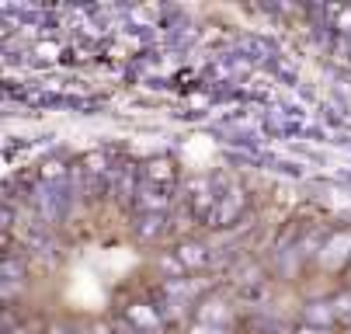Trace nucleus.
<instances>
[{
	"instance_id": "obj_5",
	"label": "nucleus",
	"mask_w": 351,
	"mask_h": 334,
	"mask_svg": "<svg viewBox=\"0 0 351 334\" xmlns=\"http://www.w3.org/2000/svg\"><path fill=\"white\" fill-rule=\"evenodd\" d=\"M125 320H129L132 331H139V334H154V331H160V324H164L160 310L149 307V303H129V307H125Z\"/></svg>"
},
{
	"instance_id": "obj_17",
	"label": "nucleus",
	"mask_w": 351,
	"mask_h": 334,
	"mask_svg": "<svg viewBox=\"0 0 351 334\" xmlns=\"http://www.w3.org/2000/svg\"><path fill=\"white\" fill-rule=\"evenodd\" d=\"M191 334H230V331L219 327V324H202V320H195V324H191Z\"/></svg>"
},
{
	"instance_id": "obj_10",
	"label": "nucleus",
	"mask_w": 351,
	"mask_h": 334,
	"mask_svg": "<svg viewBox=\"0 0 351 334\" xmlns=\"http://www.w3.org/2000/svg\"><path fill=\"white\" fill-rule=\"evenodd\" d=\"M198 320L226 327V324H230V307H226L219 296H206V300H198Z\"/></svg>"
},
{
	"instance_id": "obj_22",
	"label": "nucleus",
	"mask_w": 351,
	"mask_h": 334,
	"mask_svg": "<svg viewBox=\"0 0 351 334\" xmlns=\"http://www.w3.org/2000/svg\"><path fill=\"white\" fill-rule=\"evenodd\" d=\"M334 147H344V150H351V136H337V139H334Z\"/></svg>"
},
{
	"instance_id": "obj_14",
	"label": "nucleus",
	"mask_w": 351,
	"mask_h": 334,
	"mask_svg": "<svg viewBox=\"0 0 351 334\" xmlns=\"http://www.w3.org/2000/svg\"><path fill=\"white\" fill-rule=\"evenodd\" d=\"M271 67H275V73H278V80H282L285 87H295V67H289V63H278V60H275Z\"/></svg>"
},
{
	"instance_id": "obj_9",
	"label": "nucleus",
	"mask_w": 351,
	"mask_h": 334,
	"mask_svg": "<svg viewBox=\"0 0 351 334\" xmlns=\"http://www.w3.org/2000/svg\"><path fill=\"white\" fill-rule=\"evenodd\" d=\"M337 320V307L334 300H313L303 307V324H317V327H330Z\"/></svg>"
},
{
	"instance_id": "obj_11",
	"label": "nucleus",
	"mask_w": 351,
	"mask_h": 334,
	"mask_svg": "<svg viewBox=\"0 0 351 334\" xmlns=\"http://www.w3.org/2000/svg\"><path fill=\"white\" fill-rule=\"evenodd\" d=\"M112 157H108V150H90V154H84V160H80V171H87V174H94V178H108L112 174Z\"/></svg>"
},
{
	"instance_id": "obj_19",
	"label": "nucleus",
	"mask_w": 351,
	"mask_h": 334,
	"mask_svg": "<svg viewBox=\"0 0 351 334\" xmlns=\"http://www.w3.org/2000/svg\"><path fill=\"white\" fill-rule=\"evenodd\" d=\"M292 334H334L330 327H317V324H299Z\"/></svg>"
},
{
	"instance_id": "obj_3",
	"label": "nucleus",
	"mask_w": 351,
	"mask_h": 334,
	"mask_svg": "<svg viewBox=\"0 0 351 334\" xmlns=\"http://www.w3.org/2000/svg\"><path fill=\"white\" fill-rule=\"evenodd\" d=\"M320 261H324V268H330V272H337V268H344V265L351 261V230H337V233L327 237L324 251H320Z\"/></svg>"
},
{
	"instance_id": "obj_8",
	"label": "nucleus",
	"mask_w": 351,
	"mask_h": 334,
	"mask_svg": "<svg viewBox=\"0 0 351 334\" xmlns=\"http://www.w3.org/2000/svg\"><path fill=\"white\" fill-rule=\"evenodd\" d=\"M174 258L184 265V272H195V268H202L209 261V248L198 244V241H181L178 251H174Z\"/></svg>"
},
{
	"instance_id": "obj_1",
	"label": "nucleus",
	"mask_w": 351,
	"mask_h": 334,
	"mask_svg": "<svg viewBox=\"0 0 351 334\" xmlns=\"http://www.w3.org/2000/svg\"><path fill=\"white\" fill-rule=\"evenodd\" d=\"M35 209L45 223H60L70 209V184L66 181H56V184H42L35 188Z\"/></svg>"
},
{
	"instance_id": "obj_16",
	"label": "nucleus",
	"mask_w": 351,
	"mask_h": 334,
	"mask_svg": "<svg viewBox=\"0 0 351 334\" xmlns=\"http://www.w3.org/2000/svg\"><path fill=\"white\" fill-rule=\"evenodd\" d=\"M35 53H38V60H56L60 56V42H38Z\"/></svg>"
},
{
	"instance_id": "obj_4",
	"label": "nucleus",
	"mask_w": 351,
	"mask_h": 334,
	"mask_svg": "<svg viewBox=\"0 0 351 334\" xmlns=\"http://www.w3.org/2000/svg\"><path fill=\"white\" fill-rule=\"evenodd\" d=\"M174 199L167 195L164 184H154V181H143L139 178V188H136V209L139 213H167Z\"/></svg>"
},
{
	"instance_id": "obj_23",
	"label": "nucleus",
	"mask_w": 351,
	"mask_h": 334,
	"mask_svg": "<svg viewBox=\"0 0 351 334\" xmlns=\"http://www.w3.org/2000/svg\"><path fill=\"white\" fill-rule=\"evenodd\" d=\"M49 334H66V327H49Z\"/></svg>"
},
{
	"instance_id": "obj_6",
	"label": "nucleus",
	"mask_w": 351,
	"mask_h": 334,
	"mask_svg": "<svg viewBox=\"0 0 351 334\" xmlns=\"http://www.w3.org/2000/svg\"><path fill=\"white\" fill-rule=\"evenodd\" d=\"M139 178L167 188V184L174 181V160H171V157H164V154H160V157H149V160L139 167Z\"/></svg>"
},
{
	"instance_id": "obj_13",
	"label": "nucleus",
	"mask_w": 351,
	"mask_h": 334,
	"mask_svg": "<svg viewBox=\"0 0 351 334\" xmlns=\"http://www.w3.org/2000/svg\"><path fill=\"white\" fill-rule=\"evenodd\" d=\"M66 178V164L60 160V157H49L42 167H38V181L42 184H56V181H63Z\"/></svg>"
},
{
	"instance_id": "obj_7",
	"label": "nucleus",
	"mask_w": 351,
	"mask_h": 334,
	"mask_svg": "<svg viewBox=\"0 0 351 334\" xmlns=\"http://www.w3.org/2000/svg\"><path fill=\"white\" fill-rule=\"evenodd\" d=\"M139 241H157V237L167 230V213H136V223H132Z\"/></svg>"
},
{
	"instance_id": "obj_20",
	"label": "nucleus",
	"mask_w": 351,
	"mask_h": 334,
	"mask_svg": "<svg viewBox=\"0 0 351 334\" xmlns=\"http://www.w3.org/2000/svg\"><path fill=\"white\" fill-rule=\"evenodd\" d=\"M303 136H310V139H317V143H330V139H327V132H324L320 126H306V132H303Z\"/></svg>"
},
{
	"instance_id": "obj_2",
	"label": "nucleus",
	"mask_w": 351,
	"mask_h": 334,
	"mask_svg": "<svg viewBox=\"0 0 351 334\" xmlns=\"http://www.w3.org/2000/svg\"><path fill=\"white\" fill-rule=\"evenodd\" d=\"M243 209H247V195H243V188L230 184L226 192L219 195L216 209L206 216V223H209V226H230V223H237V219L243 216Z\"/></svg>"
},
{
	"instance_id": "obj_18",
	"label": "nucleus",
	"mask_w": 351,
	"mask_h": 334,
	"mask_svg": "<svg viewBox=\"0 0 351 334\" xmlns=\"http://www.w3.org/2000/svg\"><path fill=\"white\" fill-rule=\"evenodd\" d=\"M324 119H327V126H334V129H348V122H344V119H341L330 105H324Z\"/></svg>"
},
{
	"instance_id": "obj_15",
	"label": "nucleus",
	"mask_w": 351,
	"mask_h": 334,
	"mask_svg": "<svg viewBox=\"0 0 351 334\" xmlns=\"http://www.w3.org/2000/svg\"><path fill=\"white\" fill-rule=\"evenodd\" d=\"M271 167H275V171H282V174H289V178H303V167H299L295 160H282V157H278Z\"/></svg>"
},
{
	"instance_id": "obj_24",
	"label": "nucleus",
	"mask_w": 351,
	"mask_h": 334,
	"mask_svg": "<svg viewBox=\"0 0 351 334\" xmlns=\"http://www.w3.org/2000/svg\"><path fill=\"white\" fill-rule=\"evenodd\" d=\"M125 334H139V331H125Z\"/></svg>"
},
{
	"instance_id": "obj_21",
	"label": "nucleus",
	"mask_w": 351,
	"mask_h": 334,
	"mask_svg": "<svg viewBox=\"0 0 351 334\" xmlns=\"http://www.w3.org/2000/svg\"><path fill=\"white\" fill-rule=\"evenodd\" d=\"M0 226H4V230H8V226H14V209H11V206L0 209Z\"/></svg>"
},
{
	"instance_id": "obj_12",
	"label": "nucleus",
	"mask_w": 351,
	"mask_h": 334,
	"mask_svg": "<svg viewBox=\"0 0 351 334\" xmlns=\"http://www.w3.org/2000/svg\"><path fill=\"white\" fill-rule=\"evenodd\" d=\"M25 272H28V265H25V258H18V254H8L4 261H0V275H4L8 285H18V282L25 278Z\"/></svg>"
}]
</instances>
